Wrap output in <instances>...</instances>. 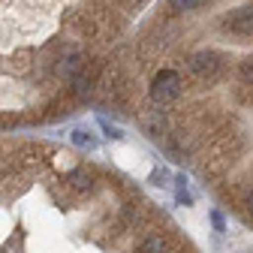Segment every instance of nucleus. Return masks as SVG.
Returning <instances> with one entry per match:
<instances>
[{"mask_svg":"<svg viewBox=\"0 0 253 253\" xmlns=\"http://www.w3.org/2000/svg\"><path fill=\"white\" fill-rule=\"evenodd\" d=\"M181 93V79H178V73H172V70H160L157 73V79H154V84H151V97L157 100V103H169V100H175Z\"/></svg>","mask_w":253,"mask_h":253,"instance_id":"1","label":"nucleus"},{"mask_svg":"<svg viewBox=\"0 0 253 253\" xmlns=\"http://www.w3.org/2000/svg\"><path fill=\"white\" fill-rule=\"evenodd\" d=\"M223 24H226V30H232L238 37H253V6H241V9L229 12Z\"/></svg>","mask_w":253,"mask_h":253,"instance_id":"2","label":"nucleus"},{"mask_svg":"<svg viewBox=\"0 0 253 253\" xmlns=\"http://www.w3.org/2000/svg\"><path fill=\"white\" fill-rule=\"evenodd\" d=\"M190 70H193L196 76H202V79L217 76V73H220V57H217L214 51H199V54L190 57Z\"/></svg>","mask_w":253,"mask_h":253,"instance_id":"3","label":"nucleus"},{"mask_svg":"<svg viewBox=\"0 0 253 253\" xmlns=\"http://www.w3.org/2000/svg\"><path fill=\"white\" fill-rule=\"evenodd\" d=\"M139 253H166V241H163L160 235H154V238H148V241L142 244Z\"/></svg>","mask_w":253,"mask_h":253,"instance_id":"4","label":"nucleus"},{"mask_svg":"<svg viewBox=\"0 0 253 253\" xmlns=\"http://www.w3.org/2000/svg\"><path fill=\"white\" fill-rule=\"evenodd\" d=\"M70 184H73L76 190H84V187H90V178H84V172H73V175H70Z\"/></svg>","mask_w":253,"mask_h":253,"instance_id":"5","label":"nucleus"},{"mask_svg":"<svg viewBox=\"0 0 253 253\" xmlns=\"http://www.w3.org/2000/svg\"><path fill=\"white\" fill-rule=\"evenodd\" d=\"M199 3H202V0H172V9L184 12V9H196Z\"/></svg>","mask_w":253,"mask_h":253,"instance_id":"6","label":"nucleus"},{"mask_svg":"<svg viewBox=\"0 0 253 253\" xmlns=\"http://www.w3.org/2000/svg\"><path fill=\"white\" fill-rule=\"evenodd\" d=\"M73 142H76V145H87V148H93V139H90L87 133H82V130L73 133Z\"/></svg>","mask_w":253,"mask_h":253,"instance_id":"7","label":"nucleus"},{"mask_svg":"<svg viewBox=\"0 0 253 253\" xmlns=\"http://www.w3.org/2000/svg\"><path fill=\"white\" fill-rule=\"evenodd\" d=\"M241 73H244V79L253 84V60H247V63H244V67H241Z\"/></svg>","mask_w":253,"mask_h":253,"instance_id":"8","label":"nucleus"},{"mask_svg":"<svg viewBox=\"0 0 253 253\" xmlns=\"http://www.w3.org/2000/svg\"><path fill=\"white\" fill-rule=\"evenodd\" d=\"M211 220H214V226H217L220 232H223V217H220V214H211Z\"/></svg>","mask_w":253,"mask_h":253,"instance_id":"9","label":"nucleus"},{"mask_svg":"<svg viewBox=\"0 0 253 253\" xmlns=\"http://www.w3.org/2000/svg\"><path fill=\"white\" fill-rule=\"evenodd\" d=\"M247 208H250V214H253V193L247 196Z\"/></svg>","mask_w":253,"mask_h":253,"instance_id":"10","label":"nucleus"}]
</instances>
